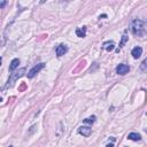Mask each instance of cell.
Masks as SVG:
<instances>
[{"label": "cell", "mask_w": 147, "mask_h": 147, "mask_svg": "<svg viewBox=\"0 0 147 147\" xmlns=\"http://www.w3.org/2000/svg\"><path fill=\"white\" fill-rule=\"evenodd\" d=\"M131 30H132V33L134 36H138V37L145 36V22L139 20V19L132 20V22H131Z\"/></svg>", "instance_id": "6da1fadb"}, {"label": "cell", "mask_w": 147, "mask_h": 147, "mask_svg": "<svg viewBox=\"0 0 147 147\" xmlns=\"http://www.w3.org/2000/svg\"><path fill=\"white\" fill-rule=\"evenodd\" d=\"M24 72H25V69L24 68H22V69H20L17 72H15V74H12L11 75V77H9V80H8V83H7V85H6V88H9V86H13V84L20 78V77H22L23 75H24Z\"/></svg>", "instance_id": "7a4b0ae2"}, {"label": "cell", "mask_w": 147, "mask_h": 147, "mask_svg": "<svg viewBox=\"0 0 147 147\" xmlns=\"http://www.w3.org/2000/svg\"><path fill=\"white\" fill-rule=\"evenodd\" d=\"M44 67H45V63H38V64H36V65H35L32 69H30V71L28 72V77H29V78H33Z\"/></svg>", "instance_id": "3957f363"}, {"label": "cell", "mask_w": 147, "mask_h": 147, "mask_svg": "<svg viewBox=\"0 0 147 147\" xmlns=\"http://www.w3.org/2000/svg\"><path fill=\"white\" fill-rule=\"evenodd\" d=\"M129 70H130V67L128 64H123V63L118 64L116 68V72L118 75H125L126 72H129Z\"/></svg>", "instance_id": "277c9868"}, {"label": "cell", "mask_w": 147, "mask_h": 147, "mask_svg": "<svg viewBox=\"0 0 147 147\" xmlns=\"http://www.w3.org/2000/svg\"><path fill=\"white\" fill-rule=\"evenodd\" d=\"M55 52H56V55H57V56H62V55H64V54L68 52V47H67L64 44H60V45L56 47Z\"/></svg>", "instance_id": "5b68a950"}, {"label": "cell", "mask_w": 147, "mask_h": 147, "mask_svg": "<svg viewBox=\"0 0 147 147\" xmlns=\"http://www.w3.org/2000/svg\"><path fill=\"white\" fill-rule=\"evenodd\" d=\"M78 133H80V134H83L84 137H89V136L92 133V130H91V128H89V126H81V128L78 129Z\"/></svg>", "instance_id": "8992f818"}, {"label": "cell", "mask_w": 147, "mask_h": 147, "mask_svg": "<svg viewBox=\"0 0 147 147\" xmlns=\"http://www.w3.org/2000/svg\"><path fill=\"white\" fill-rule=\"evenodd\" d=\"M131 54H132V56H133L134 59H138V57H140V55L142 54V48L139 47V46H137V47H134V48L132 49Z\"/></svg>", "instance_id": "52a82bcc"}, {"label": "cell", "mask_w": 147, "mask_h": 147, "mask_svg": "<svg viewBox=\"0 0 147 147\" xmlns=\"http://www.w3.org/2000/svg\"><path fill=\"white\" fill-rule=\"evenodd\" d=\"M76 35H77L80 38H84V37L86 36V27L77 28V29H76Z\"/></svg>", "instance_id": "ba28073f"}, {"label": "cell", "mask_w": 147, "mask_h": 147, "mask_svg": "<svg viewBox=\"0 0 147 147\" xmlns=\"http://www.w3.org/2000/svg\"><path fill=\"white\" fill-rule=\"evenodd\" d=\"M19 64H20V60L19 59H14L12 62H11V64H9V71H14L17 67H19Z\"/></svg>", "instance_id": "9c48e42d"}, {"label": "cell", "mask_w": 147, "mask_h": 147, "mask_svg": "<svg viewBox=\"0 0 147 147\" xmlns=\"http://www.w3.org/2000/svg\"><path fill=\"white\" fill-rule=\"evenodd\" d=\"M128 139H130V140H133V141H139V140L141 139V137H140V134H139V133L132 132V133H129V136H128Z\"/></svg>", "instance_id": "30bf717a"}, {"label": "cell", "mask_w": 147, "mask_h": 147, "mask_svg": "<svg viewBox=\"0 0 147 147\" xmlns=\"http://www.w3.org/2000/svg\"><path fill=\"white\" fill-rule=\"evenodd\" d=\"M104 47H105V49H106V51L110 52V51H113V49H114L115 44H114V41H106V43H104Z\"/></svg>", "instance_id": "8fae6325"}, {"label": "cell", "mask_w": 147, "mask_h": 147, "mask_svg": "<svg viewBox=\"0 0 147 147\" xmlns=\"http://www.w3.org/2000/svg\"><path fill=\"white\" fill-rule=\"evenodd\" d=\"M94 121H96V116H91V117H88L84 120L85 123H93Z\"/></svg>", "instance_id": "7c38bea8"}, {"label": "cell", "mask_w": 147, "mask_h": 147, "mask_svg": "<svg viewBox=\"0 0 147 147\" xmlns=\"http://www.w3.org/2000/svg\"><path fill=\"white\" fill-rule=\"evenodd\" d=\"M126 40H128V37H126V36H123V38H122V41H121V44H120V49L123 47V45L125 44V41H126ZM120 49H118V51H120Z\"/></svg>", "instance_id": "4fadbf2b"}, {"label": "cell", "mask_w": 147, "mask_h": 147, "mask_svg": "<svg viewBox=\"0 0 147 147\" xmlns=\"http://www.w3.org/2000/svg\"><path fill=\"white\" fill-rule=\"evenodd\" d=\"M6 5H7V1H5V0L4 1H0V8H4Z\"/></svg>", "instance_id": "5bb4252c"}, {"label": "cell", "mask_w": 147, "mask_h": 147, "mask_svg": "<svg viewBox=\"0 0 147 147\" xmlns=\"http://www.w3.org/2000/svg\"><path fill=\"white\" fill-rule=\"evenodd\" d=\"M113 146H114L113 144H108V145H107V147H113Z\"/></svg>", "instance_id": "9a60e30c"}, {"label": "cell", "mask_w": 147, "mask_h": 147, "mask_svg": "<svg viewBox=\"0 0 147 147\" xmlns=\"http://www.w3.org/2000/svg\"><path fill=\"white\" fill-rule=\"evenodd\" d=\"M1 61H3V60H1V57H0V65H1Z\"/></svg>", "instance_id": "2e32d148"}, {"label": "cell", "mask_w": 147, "mask_h": 147, "mask_svg": "<svg viewBox=\"0 0 147 147\" xmlns=\"http://www.w3.org/2000/svg\"><path fill=\"white\" fill-rule=\"evenodd\" d=\"M9 147H13V146H9Z\"/></svg>", "instance_id": "e0dca14e"}]
</instances>
